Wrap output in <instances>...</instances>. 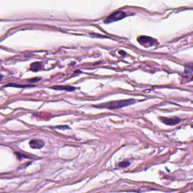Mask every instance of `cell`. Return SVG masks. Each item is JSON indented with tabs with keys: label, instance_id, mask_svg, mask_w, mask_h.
Listing matches in <instances>:
<instances>
[{
	"label": "cell",
	"instance_id": "1",
	"mask_svg": "<svg viewBox=\"0 0 193 193\" xmlns=\"http://www.w3.org/2000/svg\"><path fill=\"white\" fill-rule=\"evenodd\" d=\"M136 103V100L134 99H127V100H115L110 101V102L103 103V104L94 105V107L98 109H107V110H117V109H122L125 106H128L130 105L134 104Z\"/></svg>",
	"mask_w": 193,
	"mask_h": 193
},
{
	"label": "cell",
	"instance_id": "2",
	"mask_svg": "<svg viewBox=\"0 0 193 193\" xmlns=\"http://www.w3.org/2000/svg\"><path fill=\"white\" fill-rule=\"evenodd\" d=\"M128 16V14H127V12L124 11H116L112 12V14L109 15L108 17H106L104 20V24H111V23L118 21V20H121L122 19H124L125 17Z\"/></svg>",
	"mask_w": 193,
	"mask_h": 193
},
{
	"label": "cell",
	"instance_id": "3",
	"mask_svg": "<svg viewBox=\"0 0 193 193\" xmlns=\"http://www.w3.org/2000/svg\"><path fill=\"white\" fill-rule=\"evenodd\" d=\"M137 42L140 44L141 45L143 46L149 48V47H152L153 45L158 44V41L156 40L153 38L150 37V36H140L137 38Z\"/></svg>",
	"mask_w": 193,
	"mask_h": 193
},
{
	"label": "cell",
	"instance_id": "4",
	"mask_svg": "<svg viewBox=\"0 0 193 193\" xmlns=\"http://www.w3.org/2000/svg\"><path fill=\"white\" fill-rule=\"evenodd\" d=\"M160 120L163 122L165 125L169 126H173L177 125V124L180 123L181 119L178 117H172V118H167V117H160Z\"/></svg>",
	"mask_w": 193,
	"mask_h": 193
},
{
	"label": "cell",
	"instance_id": "5",
	"mask_svg": "<svg viewBox=\"0 0 193 193\" xmlns=\"http://www.w3.org/2000/svg\"><path fill=\"white\" fill-rule=\"evenodd\" d=\"M29 145L31 147L32 149H36V150H39V149H42L43 147L45 146V142L43 139H34L30 141Z\"/></svg>",
	"mask_w": 193,
	"mask_h": 193
},
{
	"label": "cell",
	"instance_id": "6",
	"mask_svg": "<svg viewBox=\"0 0 193 193\" xmlns=\"http://www.w3.org/2000/svg\"><path fill=\"white\" fill-rule=\"evenodd\" d=\"M51 89L54 91H73L76 89V87L71 85H54L50 88Z\"/></svg>",
	"mask_w": 193,
	"mask_h": 193
},
{
	"label": "cell",
	"instance_id": "7",
	"mask_svg": "<svg viewBox=\"0 0 193 193\" xmlns=\"http://www.w3.org/2000/svg\"><path fill=\"white\" fill-rule=\"evenodd\" d=\"M42 68V64L40 62H35L33 64H31L30 66V70L32 71H39L40 69Z\"/></svg>",
	"mask_w": 193,
	"mask_h": 193
},
{
	"label": "cell",
	"instance_id": "8",
	"mask_svg": "<svg viewBox=\"0 0 193 193\" xmlns=\"http://www.w3.org/2000/svg\"><path fill=\"white\" fill-rule=\"evenodd\" d=\"M6 87H14V88H28V87H33V85H18L15 83H9L8 85H5V88Z\"/></svg>",
	"mask_w": 193,
	"mask_h": 193
},
{
	"label": "cell",
	"instance_id": "9",
	"mask_svg": "<svg viewBox=\"0 0 193 193\" xmlns=\"http://www.w3.org/2000/svg\"><path fill=\"white\" fill-rule=\"evenodd\" d=\"M129 165H130V162L128 161H124V162H121V163H120L119 165H118V166H119V167H123V168H125V167H128Z\"/></svg>",
	"mask_w": 193,
	"mask_h": 193
},
{
	"label": "cell",
	"instance_id": "10",
	"mask_svg": "<svg viewBox=\"0 0 193 193\" xmlns=\"http://www.w3.org/2000/svg\"><path fill=\"white\" fill-rule=\"evenodd\" d=\"M53 128L55 129H70V128L68 125H62V126H54Z\"/></svg>",
	"mask_w": 193,
	"mask_h": 193
},
{
	"label": "cell",
	"instance_id": "11",
	"mask_svg": "<svg viewBox=\"0 0 193 193\" xmlns=\"http://www.w3.org/2000/svg\"><path fill=\"white\" fill-rule=\"evenodd\" d=\"M40 80H41V78H34V79H30V80H29V81L32 82H38V81H40Z\"/></svg>",
	"mask_w": 193,
	"mask_h": 193
}]
</instances>
